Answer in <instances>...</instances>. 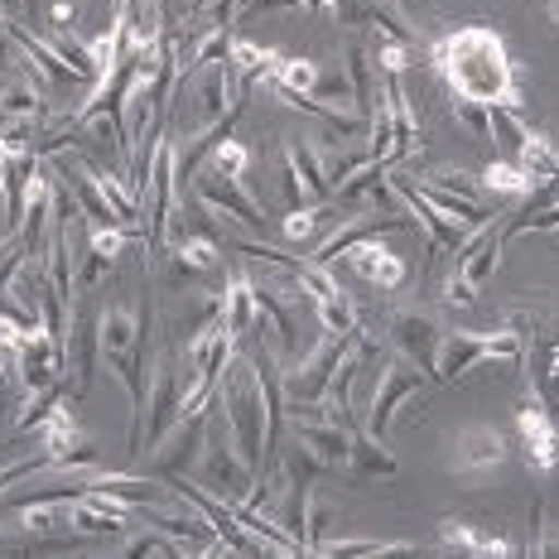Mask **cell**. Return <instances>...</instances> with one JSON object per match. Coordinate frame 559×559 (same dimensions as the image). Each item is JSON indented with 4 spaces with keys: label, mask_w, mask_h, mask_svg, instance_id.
Here are the masks:
<instances>
[{
    "label": "cell",
    "mask_w": 559,
    "mask_h": 559,
    "mask_svg": "<svg viewBox=\"0 0 559 559\" xmlns=\"http://www.w3.org/2000/svg\"><path fill=\"white\" fill-rule=\"evenodd\" d=\"M425 58H429V68L444 78V87L459 92V97L483 102V107L526 111V97H521V87H516V63H511L497 29H487V25L449 29L429 44Z\"/></svg>",
    "instance_id": "obj_1"
},
{
    "label": "cell",
    "mask_w": 559,
    "mask_h": 559,
    "mask_svg": "<svg viewBox=\"0 0 559 559\" xmlns=\"http://www.w3.org/2000/svg\"><path fill=\"white\" fill-rule=\"evenodd\" d=\"M217 405H223L231 435H237L241 459L251 463V473H261V463H265V401H261V381H255L251 357L241 353V347L231 353L223 377H217Z\"/></svg>",
    "instance_id": "obj_2"
},
{
    "label": "cell",
    "mask_w": 559,
    "mask_h": 559,
    "mask_svg": "<svg viewBox=\"0 0 559 559\" xmlns=\"http://www.w3.org/2000/svg\"><path fill=\"white\" fill-rule=\"evenodd\" d=\"M198 483H203L213 497H223V502H247V492L255 483V473H251V463L241 459L237 435H231L217 395H213V405H207L203 449H198Z\"/></svg>",
    "instance_id": "obj_3"
},
{
    "label": "cell",
    "mask_w": 559,
    "mask_h": 559,
    "mask_svg": "<svg viewBox=\"0 0 559 559\" xmlns=\"http://www.w3.org/2000/svg\"><path fill=\"white\" fill-rule=\"evenodd\" d=\"M526 357V337L516 329L502 333H444L439 337V386H453L477 362H516Z\"/></svg>",
    "instance_id": "obj_4"
},
{
    "label": "cell",
    "mask_w": 559,
    "mask_h": 559,
    "mask_svg": "<svg viewBox=\"0 0 559 559\" xmlns=\"http://www.w3.org/2000/svg\"><path fill=\"white\" fill-rule=\"evenodd\" d=\"M353 333H319V343L305 347V357H295L289 367H280V381H285V401L289 405H319L323 401V391H329V381L337 371V357H343V347H347V337Z\"/></svg>",
    "instance_id": "obj_5"
},
{
    "label": "cell",
    "mask_w": 559,
    "mask_h": 559,
    "mask_svg": "<svg viewBox=\"0 0 559 559\" xmlns=\"http://www.w3.org/2000/svg\"><path fill=\"white\" fill-rule=\"evenodd\" d=\"M419 391H425V371H419L415 362H405V357H395V353H391V362L377 371V381H371L367 435L386 444L391 429H395V415H401V411H405V401H415Z\"/></svg>",
    "instance_id": "obj_6"
},
{
    "label": "cell",
    "mask_w": 559,
    "mask_h": 559,
    "mask_svg": "<svg viewBox=\"0 0 559 559\" xmlns=\"http://www.w3.org/2000/svg\"><path fill=\"white\" fill-rule=\"evenodd\" d=\"M39 449L53 468H83V463H97V444L83 435V425H78V415H73V395H63V401L44 415Z\"/></svg>",
    "instance_id": "obj_7"
},
{
    "label": "cell",
    "mask_w": 559,
    "mask_h": 559,
    "mask_svg": "<svg viewBox=\"0 0 559 559\" xmlns=\"http://www.w3.org/2000/svg\"><path fill=\"white\" fill-rule=\"evenodd\" d=\"M386 337H391V353L405 357V362H415L425 377H439V329L429 313L419 309H391L386 313Z\"/></svg>",
    "instance_id": "obj_8"
},
{
    "label": "cell",
    "mask_w": 559,
    "mask_h": 559,
    "mask_svg": "<svg viewBox=\"0 0 559 559\" xmlns=\"http://www.w3.org/2000/svg\"><path fill=\"white\" fill-rule=\"evenodd\" d=\"M189 189H198V203H207L217 217L265 231V207L241 189V179H227V174H217V169H203V174H193Z\"/></svg>",
    "instance_id": "obj_9"
},
{
    "label": "cell",
    "mask_w": 559,
    "mask_h": 559,
    "mask_svg": "<svg viewBox=\"0 0 559 559\" xmlns=\"http://www.w3.org/2000/svg\"><path fill=\"white\" fill-rule=\"evenodd\" d=\"M63 353H68V377H63L68 395H87V391H92V377H97V362H102L97 313L68 309V337H63Z\"/></svg>",
    "instance_id": "obj_10"
},
{
    "label": "cell",
    "mask_w": 559,
    "mask_h": 559,
    "mask_svg": "<svg viewBox=\"0 0 559 559\" xmlns=\"http://www.w3.org/2000/svg\"><path fill=\"white\" fill-rule=\"evenodd\" d=\"M68 377V353H63V337L49 333V329H34L25 337V347L15 353V381L25 391H39V386H53V381Z\"/></svg>",
    "instance_id": "obj_11"
},
{
    "label": "cell",
    "mask_w": 559,
    "mask_h": 559,
    "mask_svg": "<svg viewBox=\"0 0 559 559\" xmlns=\"http://www.w3.org/2000/svg\"><path fill=\"white\" fill-rule=\"evenodd\" d=\"M285 183H289V198L295 207H313V203H329V174H323V159L309 140H295L285 135Z\"/></svg>",
    "instance_id": "obj_12"
},
{
    "label": "cell",
    "mask_w": 559,
    "mask_h": 559,
    "mask_svg": "<svg viewBox=\"0 0 559 559\" xmlns=\"http://www.w3.org/2000/svg\"><path fill=\"white\" fill-rule=\"evenodd\" d=\"M333 265H353V275H362L367 285H377V289H401L405 280H411V265L395 255L386 241H377V237H362V241H353L343 255H337Z\"/></svg>",
    "instance_id": "obj_13"
},
{
    "label": "cell",
    "mask_w": 559,
    "mask_h": 559,
    "mask_svg": "<svg viewBox=\"0 0 559 559\" xmlns=\"http://www.w3.org/2000/svg\"><path fill=\"white\" fill-rule=\"evenodd\" d=\"M203 429H207V411L174 419L169 435L159 439L155 449H150V453H155V477H159V483L193 468V463H198V449H203Z\"/></svg>",
    "instance_id": "obj_14"
},
{
    "label": "cell",
    "mask_w": 559,
    "mask_h": 559,
    "mask_svg": "<svg viewBox=\"0 0 559 559\" xmlns=\"http://www.w3.org/2000/svg\"><path fill=\"white\" fill-rule=\"evenodd\" d=\"M516 435L526 439V463H531V473H550L555 463H559V425H555L550 405H540V401L521 405Z\"/></svg>",
    "instance_id": "obj_15"
},
{
    "label": "cell",
    "mask_w": 559,
    "mask_h": 559,
    "mask_svg": "<svg viewBox=\"0 0 559 559\" xmlns=\"http://www.w3.org/2000/svg\"><path fill=\"white\" fill-rule=\"evenodd\" d=\"M502 463H507V439L487 425L463 429L459 444H453V468L459 473H487V468H502Z\"/></svg>",
    "instance_id": "obj_16"
},
{
    "label": "cell",
    "mask_w": 559,
    "mask_h": 559,
    "mask_svg": "<svg viewBox=\"0 0 559 559\" xmlns=\"http://www.w3.org/2000/svg\"><path fill=\"white\" fill-rule=\"evenodd\" d=\"M223 323L227 333L237 337H251L255 323H261V305H255V280L251 275H231L223 285Z\"/></svg>",
    "instance_id": "obj_17"
},
{
    "label": "cell",
    "mask_w": 559,
    "mask_h": 559,
    "mask_svg": "<svg viewBox=\"0 0 559 559\" xmlns=\"http://www.w3.org/2000/svg\"><path fill=\"white\" fill-rule=\"evenodd\" d=\"M502 255H507V241H502V217H492L483 231V241H477L473 251H463L459 255V275L468 280V285L483 289L487 280L497 275V265H502Z\"/></svg>",
    "instance_id": "obj_18"
},
{
    "label": "cell",
    "mask_w": 559,
    "mask_h": 559,
    "mask_svg": "<svg viewBox=\"0 0 559 559\" xmlns=\"http://www.w3.org/2000/svg\"><path fill=\"white\" fill-rule=\"evenodd\" d=\"M419 193L429 198V207H435V213H444L453 227H463V231H473V227H483V223H492V207H483L477 203V198H463V193H449V189H439V183H419Z\"/></svg>",
    "instance_id": "obj_19"
},
{
    "label": "cell",
    "mask_w": 559,
    "mask_h": 559,
    "mask_svg": "<svg viewBox=\"0 0 559 559\" xmlns=\"http://www.w3.org/2000/svg\"><path fill=\"white\" fill-rule=\"evenodd\" d=\"M68 526H73L78 535H126L131 511L97 507V502H87V497H73V502H68Z\"/></svg>",
    "instance_id": "obj_20"
},
{
    "label": "cell",
    "mask_w": 559,
    "mask_h": 559,
    "mask_svg": "<svg viewBox=\"0 0 559 559\" xmlns=\"http://www.w3.org/2000/svg\"><path fill=\"white\" fill-rule=\"evenodd\" d=\"M439 540H444L449 550H468V555H521V545L487 540V531L468 526V521H439Z\"/></svg>",
    "instance_id": "obj_21"
},
{
    "label": "cell",
    "mask_w": 559,
    "mask_h": 559,
    "mask_svg": "<svg viewBox=\"0 0 559 559\" xmlns=\"http://www.w3.org/2000/svg\"><path fill=\"white\" fill-rule=\"evenodd\" d=\"M313 329L319 333H353V329H362V309H357V299L347 295V289H333L329 299L313 305Z\"/></svg>",
    "instance_id": "obj_22"
},
{
    "label": "cell",
    "mask_w": 559,
    "mask_h": 559,
    "mask_svg": "<svg viewBox=\"0 0 559 559\" xmlns=\"http://www.w3.org/2000/svg\"><path fill=\"white\" fill-rule=\"evenodd\" d=\"M343 68H347V92H353V107L357 111H371V97H377V83H371V53L362 39H353L343 49Z\"/></svg>",
    "instance_id": "obj_23"
},
{
    "label": "cell",
    "mask_w": 559,
    "mask_h": 559,
    "mask_svg": "<svg viewBox=\"0 0 559 559\" xmlns=\"http://www.w3.org/2000/svg\"><path fill=\"white\" fill-rule=\"evenodd\" d=\"M347 468L362 473V477H395V453L381 444V439H371L367 429H353V453H347Z\"/></svg>",
    "instance_id": "obj_24"
},
{
    "label": "cell",
    "mask_w": 559,
    "mask_h": 559,
    "mask_svg": "<svg viewBox=\"0 0 559 559\" xmlns=\"http://www.w3.org/2000/svg\"><path fill=\"white\" fill-rule=\"evenodd\" d=\"M483 183L497 198H507V203H521V198H531L535 189H540V183H535L531 174L516 165V159H492V165L483 169Z\"/></svg>",
    "instance_id": "obj_25"
},
{
    "label": "cell",
    "mask_w": 559,
    "mask_h": 559,
    "mask_svg": "<svg viewBox=\"0 0 559 559\" xmlns=\"http://www.w3.org/2000/svg\"><path fill=\"white\" fill-rule=\"evenodd\" d=\"M275 58L280 49H265V44H255V39H231V53H227V63H231V73L241 78V83H261L265 73L275 68Z\"/></svg>",
    "instance_id": "obj_26"
},
{
    "label": "cell",
    "mask_w": 559,
    "mask_h": 559,
    "mask_svg": "<svg viewBox=\"0 0 559 559\" xmlns=\"http://www.w3.org/2000/svg\"><path fill=\"white\" fill-rule=\"evenodd\" d=\"M68 395V386L63 381H53V386H39V391H25V401H20V411H15V429H10V435H34V429L44 425V415L53 411L58 401H63Z\"/></svg>",
    "instance_id": "obj_27"
},
{
    "label": "cell",
    "mask_w": 559,
    "mask_h": 559,
    "mask_svg": "<svg viewBox=\"0 0 559 559\" xmlns=\"http://www.w3.org/2000/svg\"><path fill=\"white\" fill-rule=\"evenodd\" d=\"M555 159H559V150L550 145V135H540V131H526L521 135V145H516V165L531 174L535 183H545L555 174Z\"/></svg>",
    "instance_id": "obj_28"
},
{
    "label": "cell",
    "mask_w": 559,
    "mask_h": 559,
    "mask_svg": "<svg viewBox=\"0 0 559 559\" xmlns=\"http://www.w3.org/2000/svg\"><path fill=\"white\" fill-rule=\"evenodd\" d=\"M261 83H275L285 92H309V97H313V87H319V68H313L309 58H285V53H280L275 68L261 78Z\"/></svg>",
    "instance_id": "obj_29"
},
{
    "label": "cell",
    "mask_w": 559,
    "mask_h": 559,
    "mask_svg": "<svg viewBox=\"0 0 559 559\" xmlns=\"http://www.w3.org/2000/svg\"><path fill=\"white\" fill-rule=\"evenodd\" d=\"M169 251L179 255V261H189L198 275L217 271V261H223V251H217V237H207V231H183L179 241H169Z\"/></svg>",
    "instance_id": "obj_30"
},
{
    "label": "cell",
    "mask_w": 559,
    "mask_h": 559,
    "mask_svg": "<svg viewBox=\"0 0 559 559\" xmlns=\"http://www.w3.org/2000/svg\"><path fill=\"white\" fill-rule=\"evenodd\" d=\"M526 111H511V107H487V140H492L497 150H511L516 155L521 135H526Z\"/></svg>",
    "instance_id": "obj_31"
},
{
    "label": "cell",
    "mask_w": 559,
    "mask_h": 559,
    "mask_svg": "<svg viewBox=\"0 0 559 559\" xmlns=\"http://www.w3.org/2000/svg\"><path fill=\"white\" fill-rule=\"evenodd\" d=\"M323 213H329V203L295 207V213H285V223H280V237H285V241H295V247H305V241L323 237Z\"/></svg>",
    "instance_id": "obj_32"
},
{
    "label": "cell",
    "mask_w": 559,
    "mask_h": 559,
    "mask_svg": "<svg viewBox=\"0 0 559 559\" xmlns=\"http://www.w3.org/2000/svg\"><path fill=\"white\" fill-rule=\"evenodd\" d=\"M309 555H415L411 540H319Z\"/></svg>",
    "instance_id": "obj_33"
},
{
    "label": "cell",
    "mask_w": 559,
    "mask_h": 559,
    "mask_svg": "<svg viewBox=\"0 0 559 559\" xmlns=\"http://www.w3.org/2000/svg\"><path fill=\"white\" fill-rule=\"evenodd\" d=\"M126 535H131V540H121V555H131V559H140V555H189L179 540H165V531H155V526H140V531L126 526Z\"/></svg>",
    "instance_id": "obj_34"
},
{
    "label": "cell",
    "mask_w": 559,
    "mask_h": 559,
    "mask_svg": "<svg viewBox=\"0 0 559 559\" xmlns=\"http://www.w3.org/2000/svg\"><path fill=\"white\" fill-rule=\"evenodd\" d=\"M207 155H213V159H207V169L227 174V179H241V174H247V165H251V150L241 145L237 135H223L213 150H207Z\"/></svg>",
    "instance_id": "obj_35"
},
{
    "label": "cell",
    "mask_w": 559,
    "mask_h": 559,
    "mask_svg": "<svg viewBox=\"0 0 559 559\" xmlns=\"http://www.w3.org/2000/svg\"><path fill=\"white\" fill-rule=\"evenodd\" d=\"M63 521H68V507H58V502H29V507H20V526H25V535H53Z\"/></svg>",
    "instance_id": "obj_36"
},
{
    "label": "cell",
    "mask_w": 559,
    "mask_h": 559,
    "mask_svg": "<svg viewBox=\"0 0 559 559\" xmlns=\"http://www.w3.org/2000/svg\"><path fill=\"white\" fill-rule=\"evenodd\" d=\"M131 237H135L131 227H92V231H87V251L97 255V261L116 265V261H121V251H126V241H131Z\"/></svg>",
    "instance_id": "obj_37"
},
{
    "label": "cell",
    "mask_w": 559,
    "mask_h": 559,
    "mask_svg": "<svg viewBox=\"0 0 559 559\" xmlns=\"http://www.w3.org/2000/svg\"><path fill=\"white\" fill-rule=\"evenodd\" d=\"M449 121L459 126V131L487 140V107L483 102H468V97H459V92H449Z\"/></svg>",
    "instance_id": "obj_38"
},
{
    "label": "cell",
    "mask_w": 559,
    "mask_h": 559,
    "mask_svg": "<svg viewBox=\"0 0 559 559\" xmlns=\"http://www.w3.org/2000/svg\"><path fill=\"white\" fill-rule=\"evenodd\" d=\"M429 183H439V189H449V193H463V198H473L477 193V174L468 169H459V165H444V169H429L425 174Z\"/></svg>",
    "instance_id": "obj_39"
},
{
    "label": "cell",
    "mask_w": 559,
    "mask_h": 559,
    "mask_svg": "<svg viewBox=\"0 0 559 559\" xmlns=\"http://www.w3.org/2000/svg\"><path fill=\"white\" fill-rule=\"evenodd\" d=\"M44 468H53L49 459H44V449L39 453H29V459H15L10 468H0V492H10L15 483H25V477H34V473H44Z\"/></svg>",
    "instance_id": "obj_40"
},
{
    "label": "cell",
    "mask_w": 559,
    "mask_h": 559,
    "mask_svg": "<svg viewBox=\"0 0 559 559\" xmlns=\"http://www.w3.org/2000/svg\"><path fill=\"white\" fill-rule=\"evenodd\" d=\"M411 63H415V53H411V44H401V39H386L377 49V68H381V73H405Z\"/></svg>",
    "instance_id": "obj_41"
},
{
    "label": "cell",
    "mask_w": 559,
    "mask_h": 559,
    "mask_svg": "<svg viewBox=\"0 0 559 559\" xmlns=\"http://www.w3.org/2000/svg\"><path fill=\"white\" fill-rule=\"evenodd\" d=\"M444 309H473L477 305V285H468V280H463L459 271H453L449 280H444Z\"/></svg>",
    "instance_id": "obj_42"
},
{
    "label": "cell",
    "mask_w": 559,
    "mask_h": 559,
    "mask_svg": "<svg viewBox=\"0 0 559 559\" xmlns=\"http://www.w3.org/2000/svg\"><path fill=\"white\" fill-rule=\"evenodd\" d=\"M78 20V0H49V25L53 29H68Z\"/></svg>",
    "instance_id": "obj_43"
},
{
    "label": "cell",
    "mask_w": 559,
    "mask_h": 559,
    "mask_svg": "<svg viewBox=\"0 0 559 559\" xmlns=\"http://www.w3.org/2000/svg\"><path fill=\"white\" fill-rule=\"evenodd\" d=\"M545 20H550V25H559V0H545Z\"/></svg>",
    "instance_id": "obj_44"
},
{
    "label": "cell",
    "mask_w": 559,
    "mask_h": 559,
    "mask_svg": "<svg viewBox=\"0 0 559 559\" xmlns=\"http://www.w3.org/2000/svg\"><path fill=\"white\" fill-rule=\"evenodd\" d=\"M0 116H5V73H0Z\"/></svg>",
    "instance_id": "obj_45"
},
{
    "label": "cell",
    "mask_w": 559,
    "mask_h": 559,
    "mask_svg": "<svg viewBox=\"0 0 559 559\" xmlns=\"http://www.w3.org/2000/svg\"><path fill=\"white\" fill-rule=\"evenodd\" d=\"M550 183H559V159H555V174H550Z\"/></svg>",
    "instance_id": "obj_46"
},
{
    "label": "cell",
    "mask_w": 559,
    "mask_h": 559,
    "mask_svg": "<svg viewBox=\"0 0 559 559\" xmlns=\"http://www.w3.org/2000/svg\"><path fill=\"white\" fill-rule=\"evenodd\" d=\"M29 5H49V0H29Z\"/></svg>",
    "instance_id": "obj_47"
},
{
    "label": "cell",
    "mask_w": 559,
    "mask_h": 559,
    "mask_svg": "<svg viewBox=\"0 0 559 559\" xmlns=\"http://www.w3.org/2000/svg\"><path fill=\"white\" fill-rule=\"evenodd\" d=\"M0 401H5V391H0Z\"/></svg>",
    "instance_id": "obj_48"
}]
</instances>
